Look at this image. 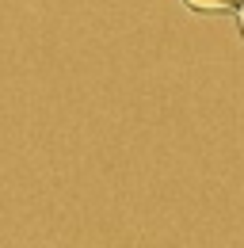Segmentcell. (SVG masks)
Segmentation results:
<instances>
[{
  "label": "cell",
  "mask_w": 244,
  "mask_h": 248,
  "mask_svg": "<svg viewBox=\"0 0 244 248\" xmlns=\"http://www.w3.org/2000/svg\"><path fill=\"white\" fill-rule=\"evenodd\" d=\"M241 31H244V4H241Z\"/></svg>",
  "instance_id": "2"
},
{
  "label": "cell",
  "mask_w": 244,
  "mask_h": 248,
  "mask_svg": "<svg viewBox=\"0 0 244 248\" xmlns=\"http://www.w3.org/2000/svg\"><path fill=\"white\" fill-rule=\"evenodd\" d=\"M183 8L191 12H214V16H225V12H241L237 0H180Z\"/></svg>",
  "instance_id": "1"
}]
</instances>
